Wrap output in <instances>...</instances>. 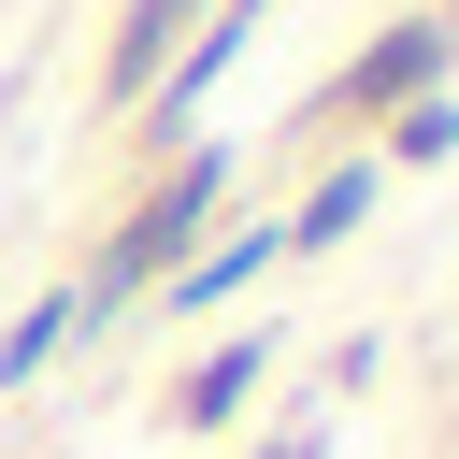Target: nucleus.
I'll return each instance as SVG.
<instances>
[{
  "instance_id": "obj_1",
  "label": "nucleus",
  "mask_w": 459,
  "mask_h": 459,
  "mask_svg": "<svg viewBox=\"0 0 459 459\" xmlns=\"http://www.w3.org/2000/svg\"><path fill=\"white\" fill-rule=\"evenodd\" d=\"M201 201H215V158H186V172H158V201L129 215V244H115V273H100V287H143V273H158V258H172V244L201 230Z\"/></svg>"
},
{
  "instance_id": "obj_2",
  "label": "nucleus",
  "mask_w": 459,
  "mask_h": 459,
  "mask_svg": "<svg viewBox=\"0 0 459 459\" xmlns=\"http://www.w3.org/2000/svg\"><path fill=\"white\" fill-rule=\"evenodd\" d=\"M430 72H445V43H430V29H387V43H373V57H359V72H344V100H359V115H373V100H416V86H430Z\"/></svg>"
},
{
  "instance_id": "obj_3",
  "label": "nucleus",
  "mask_w": 459,
  "mask_h": 459,
  "mask_svg": "<svg viewBox=\"0 0 459 459\" xmlns=\"http://www.w3.org/2000/svg\"><path fill=\"white\" fill-rule=\"evenodd\" d=\"M244 387H258V344H230V359H201V373H186V402H172V416H201V430H215V416H230V402H244Z\"/></svg>"
},
{
  "instance_id": "obj_4",
  "label": "nucleus",
  "mask_w": 459,
  "mask_h": 459,
  "mask_svg": "<svg viewBox=\"0 0 459 459\" xmlns=\"http://www.w3.org/2000/svg\"><path fill=\"white\" fill-rule=\"evenodd\" d=\"M186 14H201V0H129V29H115V86H143V57H158Z\"/></svg>"
},
{
  "instance_id": "obj_5",
  "label": "nucleus",
  "mask_w": 459,
  "mask_h": 459,
  "mask_svg": "<svg viewBox=\"0 0 459 459\" xmlns=\"http://www.w3.org/2000/svg\"><path fill=\"white\" fill-rule=\"evenodd\" d=\"M359 201H373V172H330V186H316V215H301V230H316V244H330V230H359Z\"/></svg>"
}]
</instances>
